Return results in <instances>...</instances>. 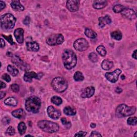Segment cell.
I'll return each mask as SVG.
<instances>
[{
  "label": "cell",
  "mask_w": 137,
  "mask_h": 137,
  "mask_svg": "<svg viewBox=\"0 0 137 137\" xmlns=\"http://www.w3.org/2000/svg\"><path fill=\"white\" fill-rule=\"evenodd\" d=\"M11 6L12 8L17 11H23L24 10V7L20 3L19 1H13L11 3Z\"/></svg>",
  "instance_id": "19"
},
{
  "label": "cell",
  "mask_w": 137,
  "mask_h": 137,
  "mask_svg": "<svg viewBox=\"0 0 137 137\" xmlns=\"http://www.w3.org/2000/svg\"><path fill=\"white\" fill-rule=\"evenodd\" d=\"M30 17L29 16H26L24 20H23V23L25 25H29L30 24Z\"/></svg>",
  "instance_id": "41"
},
{
  "label": "cell",
  "mask_w": 137,
  "mask_h": 137,
  "mask_svg": "<svg viewBox=\"0 0 137 137\" xmlns=\"http://www.w3.org/2000/svg\"><path fill=\"white\" fill-rule=\"evenodd\" d=\"M88 46V43L84 38H79L76 40L73 44L74 48L79 51H84L86 50Z\"/></svg>",
  "instance_id": "7"
},
{
  "label": "cell",
  "mask_w": 137,
  "mask_h": 137,
  "mask_svg": "<svg viewBox=\"0 0 137 137\" xmlns=\"http://www.w3.org/2000/svg\"><path fill=\"white\" fill-rule=\"evenodd\" d=\"M6 87V84L4 83H3V81H1V89L4 88Z\"/></svg>",
  "instance_id": "49"
},
{
  "label": "cell",
  "mask_w": 137,
  "mask_h": 137,
  "mask_svg": "<svg viewBox=\"0 0 137 137\" xmlns=\"http://www.w3.org/2000/svg\"><path fill=\"white\" fill-rule=\"evenodd\" d=\"M0 7H1V10L5 8L6 4H5V3L3 1H0Z\"/></svg>",
  "instance_id": "45"
},
{
  "label": "cell",
  "mask_w": 137,
  "mask_h": 137,
  "mask_svg": "<svg viewBox=\"0 0 137 137\" xmlns=\"http://www.w3.org/2000/svg\"><path fill=\"white\" fill-rule=\"evenodd\" d=\"M73 78L74 80L76 81H83L84 79V77L83 73H82L81 72L77 71L74 75Z\"/></svg>",
  "instance_id": "28"
},
{
  "label": "cell",
  "mask_w": 137,
  "mask_h": 137,
  "mask_svg": "<svg viewBox=\"0 0 137 137\" xmlns=\"http://www.w3.org/2000/svg\"><path fill=\"white\" fill-rule=\"evenodd\" d=\"M112 19L109 15H106L104 17H101L99 18V25L100 27H103L106 24H110L112 23Z\"/></svg>",
  "instance_id": "16"
},
{
  "label": "cell",
  "mask_w": 137,
  "mask_h": 137,
  "mask_svg": "<svg viewBox=\"0 0 137 137\" xmlns=\"http://www.w3.org/2000/svg\"><path fill=\"white\" fill-rule=\"evenodd\" d=\"M114 66V63L113 62L109 60H104L102 63V67L104 70H109L111 69Z\"/></svg>",
  "instance_id": "22"
},
{
  "label": "cell",
  "mask_w": 137,
  "mask_h": 137,
  "mask_svg": "<svg viewBox=\"0 0 137 137\" xmlns=\"http://www.w3.org/2000/svg\"><path fill=\"white\" fill-rule=\"evenodd\" d=\"M85 35L89 38L91 39H95L97 36V34L93 30L91 29H86L85 31Z\"/></svg>",
  "instance_id": "26"
},
{
  "label": "cell",
  "mask_w": 137,
  "mask_h": 137,
  "mask_svg": "<svg viewBox=\"0 0 137 137\" xmlns=\"http://www.w3.org/2000/svg\"><path fill=\"white\" fill-rule=\"evenodd\" d=\"M108 4L106 1H94L93 2V8L95 9H102L105 8Z\"/></svg>",
  "instance_id": "21"
},
{
  "label": "cell",
  "mask_w": 137,
  "mask_h": 137,
  "mask_svg": "<svg viewBox=\"0 0 137 137\" xmlns=\"http://www.w3.org/2000/svg\"><path fill=\"white\" fill-rule=\"evenodd\" d=\"M58 34H53L49 35L46 40L47 43L50 46H55L57 45Z\"/></svg>",
  "instance_id": "17"
},
{
  "label": "cell",
  "mask_w": 137,
  "mask_h": 137,
  "mask_svg": "<svg viewBox=\"0 0 137 137\" xmlns=\"http://www.w3.org/2000/svg\"><path fill=\"white\" fill-rule=\"evenodd\" d=\"M12 115L13 117L19 119L24 118L26 116L25 112L22 109H17V110L13 111L12 112Z\"/></svg>",
  "instance_id": "20"
},
{
  "label": "cell",
  "mask_w": 137,
  "mask_h": 137,
  "mask_svg": "<svg viewBox=\"0 0 137 137\" xmlns=\"http://www.w3.org/2000/svg\"><path fill=\"white\" fill-rule=\"evenodd\" d=\"M132 57L134 58L135 60L136 59V50H135L132 54Z\"/></svg>",
  "instance_id": "48"
},
{
  "label": "cell",
  "mask_w": 137,
  "mask_h": 137,
  "mask_svg": "<svg viewBox=\"0 0 137 137\" xmlns=\"http://www.w3.org/2000/svg\"><path fill=\"white\" fill-rule=\"evenodd\" d=\"M87 134L86 132H83V131H79V132L77 133L75 136H86Z\"/></svg>",
  "instance_id": "43"
},
{
  "label": "cell",
  "mask_w": 137,
  "mask_h": 137,
  "mask_svg": "<svg viewBox=\"0 0 137 137\" xmlns=\"http://www.w3.org/2000/svg\"><path fill=\"white\" fill-rule=\"evenodd\" d=\"M125 8L124 7V6L120 4H117L113 7V11L115 13H119V12H122V11Z\"/></svg>",
  "instance_id": "33"
},
{
  "label": "cell",
  "mask_w": 137,
  "mask_h": 137,
  "mask_svg": "<svg viewBox=\"0 0 137 137\" xmlns=\"http://www.w3.org/2000/svg\"><path fill=\"white\" fill-rule=\"evenodd\" d=\"M95 93V88L93 86L86 87L82 92L81 97L83 98H89L92 97Z\"/></svg>",
  "instance_id": "14"
},
{
  "label": "cell",
  "mask_w": 137,
  "mask_h": 137,
  "mask_svg": "<svg viewBox=\"0 0 137 137\" xmlns=\"http://www.w3.org/2000/svg\"><path fill=\"white\" fill-rule=\"evenodd\" d=\"M128 124L130 125H136L137 123V118L136 117H130L128 119Z\"/></svg>",
  "instance_id": "34"
},
{
  "label": "cell",
  "mask_w": 137,
  "mask_h": 137,
  "mask_svg": "<svg viewBox=\"0 0 137 137\" xmlns=\"http://www.w3.org/2000/svg\"><path fill=\"white\" fill-rule=\"evenodd\" d=\"M6 133L9 135H13L15 134V130L13 127H9L6 131Z\"/></svg>",
  "instance_id": "36"
},
{
  "label": "cell",
  "mask_w": 137,
  "mask_h": 137,
  "mask_svg": "<svg viewBox=\"0 0 137 137\" xmlns=\"http://www.w3.org/2000/svg\"><path fill=\"white\" fill-rule=\"evenodd\" d=\"M12 62L16 64L18 67H19L21 70H25L27 69L26 65L24 62L17 56H12Z\"/></svg>",
  "instance_id": "13"
},
{
  "label": "cell",
  "mask_w": 137,
  "mask_h": 137,
  "mask_svg": "<svg viewBox=\"0 0 137 137\" xmlns=\"http://www.w3.org/2000/svg\"><path fill=\"white\" fill-rule=\"evenodd\" d=\"M64 113L65 115L68 116H73L76 114V110L73 107L67 106L64 108Z\"/></svg>",
  "instance_id": "24"
},
{
  "label": "cell",
  "mask_w": 137,
  "mask_h": 137,
  "mask_svg": "<svg viewBox=\"0 0 137 137\" xmlns=\"http://www.w3.org/2000/svg\"><path fill=\"white\" fill-rule=\"evenodd\" d=\"M41 105L40 99L36 97H31L27 98L25 102V108L29 112L36 114L39 112Z\"/></svg>",
  "instance_id": "2"
},
{
  "label": "cell",
  "mask_w": 137,
  "mask_h": 137,
  "mask_svg": "<svg viewBox=\"0 0 137 137\" xmlns=\"http://www.w3.org/2000/svg\"><path fill=\"white\" fill-rule=\"evenodd\" d=\"M5 42L3 39H1V47L3 48L5 46Z\"/></svg>",
  "instance_id": "46"
},
{
  "label": "cell",
  "mask_w": 137,
  "mask_h": 137,
  "mask_svg": "<svg viewBox=\"0 0 137 137\" xmlns=\"http://www.w3.org/2000/svg\"><path fill=\"white\" fill-rule=\"evenodd\" d=\"M122 92V89L119 88V87H117L116 89V92L117 93H120Z\"/></svg>",
  "instance_id": "50"
},
{
  "label": "cell",
  "mask_w": 137,
  "mask_h": 137,
  "mask_svg": "<svg viewBox=\"0 0 137 137\" xmlns=\"http://www.w3.org/2000/svg\"><path fill=\"white\" fill-rule=\"evenodd\" d=\"M122 71L117 68L112 72H107L105 74V77L108 80H109L111 83H116L118 79V77L121 73Z\"/></svg>",
  "instance_id": "8"
},
{
  "label": "cell",
  "mask_w": 137,
  "mask_h": 137,
  "mask_svg": "<svg viewBox=\"0 0 137 137\" xmlns=\"http://www.w3.org/2000/svg\"><path fill=\"white\" fill-rule=\"evenodd\" d=\"M24 32L23 29L21 28L16 29L14 32V36L19 44H22L24 42Z\"/></svg>",
  "instance_id": "15"
},
{
  "label": "cell",
  "mask_w": 137,
  "mask_h": 137,
  "mask_svg": "<svg viewBox=\"0 0 137 137\" xmlns=\"http://www.w3.org/2000/svg\"><path fill=\"white\" fill-rule=\"evenodd\" d=\"M2 36L5 39H6L7 40V41L9 42L11 45H13V44H14V43H13V39H12V37L11 35H9V36H7V35H3L2 34Z\"/></svg>",
  "instance_id": "39"
},
{
  "label": "cell",
  "mask_w": 137,
  "mask_h": 137,
  "mask_svg": "<svg viewBox=\"0 0 137 137\" xmlns=\"http://www.w3.org/2000/svg\"><path fill=\"white\" fill-rule=\"evenodd\" d=\"M27 49L30 51H38L39 50V45L35 41L29 42L26 43Z\"/></svg>",
  "instance_id": "18"
},
{
  "label": "cell",
  "mask_w": 137,
  "mask_h": 137,
  "mask_svg": "<svg viewBox=\"0 0 137 137\" xmlns=\"http://www.w3.org/2000/svg\"><path fill=\"white\" fill-rule=\"evenodd\" d=\"M10 122V118L8 117H6L3 118L2 119V123L4 125H7L9 124Z\"/></svg>",
  "instance_id": "42"
},
{
  "label": "cell",
  "mask_w": 137,
  "mask_h": 137,
  "mask_svg": "<svg viewBox=\"0 0 137 137\" xmlns=\"http://www.w3.org/2000/svg\"><path fill=\"white\" fill-rule=\"evenodd\" d=\"M51 101L52 103L56 106H60L62 103V99L60 97H57V96H54V97H52L51 99Z\"/></svg>",
  "instance_id": "30"
},
{
  "label": "cell",
  "mask_w": 137,
  "mask_h": 137,
  "mask_svg": "<svg viewBox=\"0 0 137 137\" xmlns=\"http://www.w3.org/2000/svg\"><path fill=\"white\" fill-rule=\"evenodd\" d=\"M18 131L20 133V135L24 134L26 130V124H25V123L24 122H20L19 124H18Z\"/></svg>",
  "instance_id": "29"
},
{
  "label": "cell",
  "mask_w": 137,
  "mask_h": 137,
  "mask_svg": "<svg viewBox=\"0 0 137 137\" xmlns=\"http://www.w3.org/2000/svg\"><path fill=\"white\" fill-rule=\"evenodd\" d=\"M62 60L64 67L67 70H71L77 64L76 54L70 49H65L62 54Z\"/></svg>",
  "instance_id": "1"
},
{
  "label": "cell",
  "mask_w": 137,
  "mask_h": 137,
  "mask_svg": "<svg viewBox=\"0 0 137 137\" xmlns=\"http://www.w3.org/2000/svg\"><path fill=\"white\" fill-rule=\"evenodd\" d=\"M136 133H137V132H135V134H134V136H135V137L136 136Z\"/></svg>",
  "instance_id": "53"
},
{
  "label": "cell",
  "mask_w": 137,
  "mask_h": 137,
  "mask_svg": "<svg viewBox=\"0 0 137 137\" xmlns=\"http://www.w3.org/2000/svg\"><path fill=\"white\" fill-rule=\"evenodd\" d=\"M136 112L135 107H129L125 104H122L117 106L116 109V116L118 118L128 117L133 115Z\"/></svg>",
  "instance_id": "5"
},
{
  "label": "cell",
  "mask_w": 137,
  "mask_h": 137,
  "mask_svg": "<svg viewBox=\"0 0 137 137\" xmlns=\"http://www.w3.org/2000/svg\"><path fill=\"white\" fill-rule=\"evenodd\" d=\"M89 59L93 63H96L98 61V55L95 52H91L89 55Z\"/></svg>",
  "instance_id": "32"
},
{
  "label": "cell",
  "mask_w": 137,
  "mask_h": 137,
  "mask_svg": "<svg viewBox=\"0 0 137 137\" xmlns=\"http://www.w3.org/2000/svg\"><path fill=\"white\" fill-rule=\"evenodd\" d=\"M4 103L9 106L11 107H16L18 104L17 100L13 97H10L7 98L4 101Z\"/></svg>",
  "instance_id": "23"
},
{
  "label": "cell",
  "mask_w": 137,
  "mask_h": 137,
  "mask_svg": "<svg viewBox=\"0 0 137 137\" xmlns=\"http://www.w3.org/2000/svg\"><path fill=\"white\" fill-rule=\"evenodd\" d=\"M43 74L42 72H39V73H36L35 72L33 71H30V72H26L24 76V80L26 81L29 82V83H31L32 81V79L33 78L36 79H40L43 77Z\"/></svg>",
  "instance_id": "9"
},
{
  "label": "cell",
  "mask_w": 137,
  "mask_h": 137,
  "mask_svg": "<svg viewBox=\"0 0 137 137\" xmlns=\"http://www.w3.org/2000/svg\"><path fill=\"white\" fill-rule=\"evenodd\" d=\"M16 21L15 17L10 13H6L2 15L0 19L2 29L5 31L12 29L15 26Z\"/></svg>",
  "instance_id": "4"
},
{
  "label": "cell",
  "mask_w": 137,
  "mask_h": 137,
  "mask_svg": "<svg viewBox=\"0 0 137 137\" xmlns=\"http://www.w3.org/2000/svg\"><path fill=\"white\" fill-rule=\"evenodd\" d=\"M2 78L3 79H4L6 81L8 82V83H9V82L11 81V78L9 76V75L7 74V73H4L3 75L2 76Z\"/></svg>",
  "instance_id": "40"
},
{
  "label": "cell",
  "mask_w": 137,
  "mask_h": 137,
  "mask_svg": "<svg viewBox=\"0 0 137 137\" xmlns=\"http://www.w3.org/2000/svg\"><path fill=\"white\" fill-rule=\"evenodd\" d=\"M111 36L116 40H120L122 38V34L119 31H116L111 33Z\"/></svg>",
  "instance_id": "27"
},
{
  "label": "cell",
  "mask_w": 137,
  "mask_h": 137,
  "mask_svg": "<svg viewBox=\"0 0 137 137\" xmlns=\"http://www.w3.org/2000/svg\"><path fill=\"white\" fill-rule=\"evenodd\" d=\"M122 16L130 20H133L136 18V13L132 9L125 8L121 12Z\"/></svg>",
  "instance_id": "12"
},
{
  "label": "cell",
  "mask_w": 137,
  "mask_h": 137,
  "mask_svg": "<svg viewBox=\"0 0 137 137\" xmlns=\"http://www.w3.org/2000/svg\"><path fill=\"white\" fill-rule=\"evenodd\" d=\"M64 41V36L61 34H58V37H57V45H61L63 43Z\"/></svg>",
  "instance_id": "38"
},
{
  "label": "cell",
  "mask_w": 137,
  "mask_h": 137,
  "mask_svg": "<svg viewBox=\"0 0 137 137\" xmlns=\"http://www.w3.org/2000/svg\"><path fill=\"white\" fill-rule=\"evenodd\" d=\"M122 77V79H125V76H124V75L122 76V77Z\"/></svg>",
  "instance_id": "52"
},
{
  "label": "cell",
  "mask_w": 137,
  "mask_h": 137,
  "mask_svg": "<svg viewBox=\"0 0 137 137\" xmlns=\"http://www.w3.org/2000/svg\"><path fill=\"white\" fill-rule=\"evenodd\" d=\"M7 70L9 73L12 76H16L18 74V71L17 68L13 66L9 65L7 67Z\"/></svg>",
  "instance_id": "25"
},
{
  "label": "cell",
  "mask_w": 137,
  "mask_h": 137,
  "mask_svg": "<svg viewBox=\"0 0 137 137\" xmlns=\"http://www.w3.org/2000/svg\"><path fill=\"white\" fill-rule=\"evenodd\" d=\"M51 86L56 92L62 93L67 89L68 84L67 81L64 78L57 77L52 80Z\"/></svg>",
  "instance_id": "6"
},
{
  "label": "cell",
  "mask_w": 137,
  "mask_h": 137,
  "mask_svg": "<svg viewBox=\"0 0 137 137\" xmlns=\"http://www.w3.org/2000/svg\"><path fill=\"white\" fill-rule=\"evenodd\" d=\"M91 127L92 128H94L96 127V124H95V123H92V124H91Z\"/></svg>",
  "instance_id": "51"
},
{
  "label": "cell",
  "mask_w": 137,
  "mask_h": 137,
  "mask_svg": "<svg viewBox=\"0 0 137 137\" xmlns=\"http://www.w3.org/2000/svg\"><path fill=\"white\" fill-rule=\"evenodd\" d=\"M61 122L62 123V124L65 125L67 128H70L71 126V124L70 122L67 121V119L65 117H63L61 118Z\"/></svg>",
  "instance_id": "35"
},
{
  "label": "cell",
  "mask_w": 137,
  "mask_h": 137,
  "mask_svg": "<svg viewBox=\"0 0 137 137\" xmlns=\"http://www.w3.org/2000/svg\"><path fill=\"white\" fill-rule=\"evenodd\" d=\"M38 126L43 131L49 133H55L60 129V127L57 123L46 120L39 121Z\"/></svg>",
  "instance_id": "3"
},
{
  "label": "cell",
  "mask_w": 137,
  "mask_h": 137,
  "mask_svg": "<svg viewBox=\"0 0 137 137\" xmlns=\"http://www.w3.org/2000/svg\"><path fill=\"white\" fill-rule=\"evenodd\" d=\"M97 51L102 56H105L107 54V51L105 47L102 45H100L97 47Z\"/></svg>",
  "instance_id": "31"
},
{
  "label": "cell",
  "mask_w": 137,
  "mask_h": 137,
  "mask_svg": "<svg viewBox=\"0 0 137 137\" xmlns=\"http://www.w3.org/2000/svg\"><path fill=\"white\" fill-rule=\"evenodd\" d=\"M80 1L78 0H69L66 2L67 9L71 12H76L79 10Z\"/></svg>",
  "instance_id": "11"
},
{
  "label": "cell",
  "mask_w": 137,
  "mask_h": 137,
  "mask_svg": "<svg viewBox=\"0 0 137 137\" xmlns=\"http://www.w3.org/2000/svg\"><path fill=\"white\" fill-rule=\"evenodd\" d=\"M11 89L13 92L17 93L19 91V86L18 85L16 84H12L11 85Z\"/></svg>",
  "instance_id": "37"
},
{
  "label": "cell",
  "mask_w": 137,
  "mask_h": 137,
  "mask_svg": "<svg viewBox=\"0 0 137 137\" xmlns=\"http://www.w3.org/2000/svg\"><path fill=\"white\" fill-rule=\"evenodd\" d=\"M6 94V93L4 92H2V91L1 92V93H0V95H1V99H2L3 98H4Z\"/></svg>",
  "instance_id": "47"
},
{
  "label": "cell",
  "mask_w": 137,
  "mask_h": 137,
  "mask_svg": "<svg viewBox=\"0 0 137 137\" xmlns=\"http://www.w3.org/2000/svg\"><path fill=\"white\" fill-rule=\"evenodd\" d=\"M47 114L50 118L53 119H57L60 118L61 113L59 109L53 106H49L47 108Z\"/></svg>",
  "instance_id": "10"
},
{
  "label": "cell",
  "mask_w": 137,
  "mask_h": 137,
  "mask_svg": "<svg viewBox=\"0 0 137 137\" xmlns=\"http://www.w3.org/2000/svg\"><path fill=\"white\" fill-rule=\"evenodd\" d=\"M91 136H101V134H100V133L98 132L97 131H93L90 135Z\"/></svg>",
  "instance_id": "44"
},
{
  "label": "cell",
  "mask_w": 137,
  "mask_h": 137,
  "mask_svg": "<svg viewBox=\"0 0 137 137\" xmlns=\"http://www.w3.org/2000/svg\"><path fill=\"white\" fill-rule=\"evenodd\" d=\"M26 136H32V135H29H29H26Z\"/></svg>",
  "instance_id": "54"
}]
</instances>
